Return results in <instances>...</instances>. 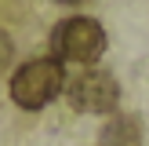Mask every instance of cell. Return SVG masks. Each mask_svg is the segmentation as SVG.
I'll list each match as a JSON object with an SVG mask.
<instances>
[{"instance_id": "cell-1", "label": "cell", "mask_w": 149, "mask_h": 146, "mask_svg": "<svg viewBox=\"0 0 149 146\" xmlns=\"http://www.w3.org/2000/svg\"><path fill=\"white\" fill-rule=\"evenodd\" d=\"M65 88V66L51 58H29L11 73V99L22 110H44Z\"/></svg>"}, {"instance_id": "cell-2", "label": "cell", "mask_w": 149, "mask_h": 146, "mask_svg": "<svg viewBox=\"0 0 149 146\" xmlns=\"http://www.w3.org/2000/svg\"><path fill=\"white\" fill-rule=\"evenodd\" d=\"M51 51L58 62L73 66H95L106 51V29L87 15H73V18L58 22L51 33Z\"/></svg>"}, {"instance_id": "cell-3", "label": "cell", "mask_w": 149, "mask_h": 146, "mask_svg": "<svg viewBox=\"0 0 149 146\" xmlns=\"http://www.w3.org/2000/svg\"><path fill=\"white\" fill-rule=\"evenodd\" d=\"M65 95H69L73 110H80V113H113L116 102H120V84H116L113 73L87 66L84 73H77L69 80Z\"/></svg>"}, {"instance_id": "cell-4", "label": "cell", "mask_w": 149, "mask_h": 146, "mask_svg": "<svg viewBox=\"0 0 149 146\" xmlns=\"http://www.w3.org/2000/svg\"><path fill=\"white\" fill-rule=\"evenodd\" d=\"M98 146H142V128L135 117H113L102 128Z\"/></svg>"}, {"instance_id": "cell-5", "label": "cell", "mask_w": 149, "mask_h": 146, "mask_svg": "<svg viewBox=\"0 0 149 146\" xmlns=\"http://www.w3.org/2000/svg\"><path fill=\"white\" fill-rule=\"evenodd\" d=\"M7 62H11V40H7L4 33H0V69H4Z\"/></svg>"}, {"instance_id": "cell-6", "label": "cell", "mask_w": 149, "mask_h": 146, "mask_svg": "<svg viewBox=\"0 0 149 146\" xmlns=\"http://www.w3.org/2000/svg\"><path fill=\"white\" fill-rule=\"evenodd\" d=\"M65 4H80V0H65Z\"/></svg>"}]
</instances>
